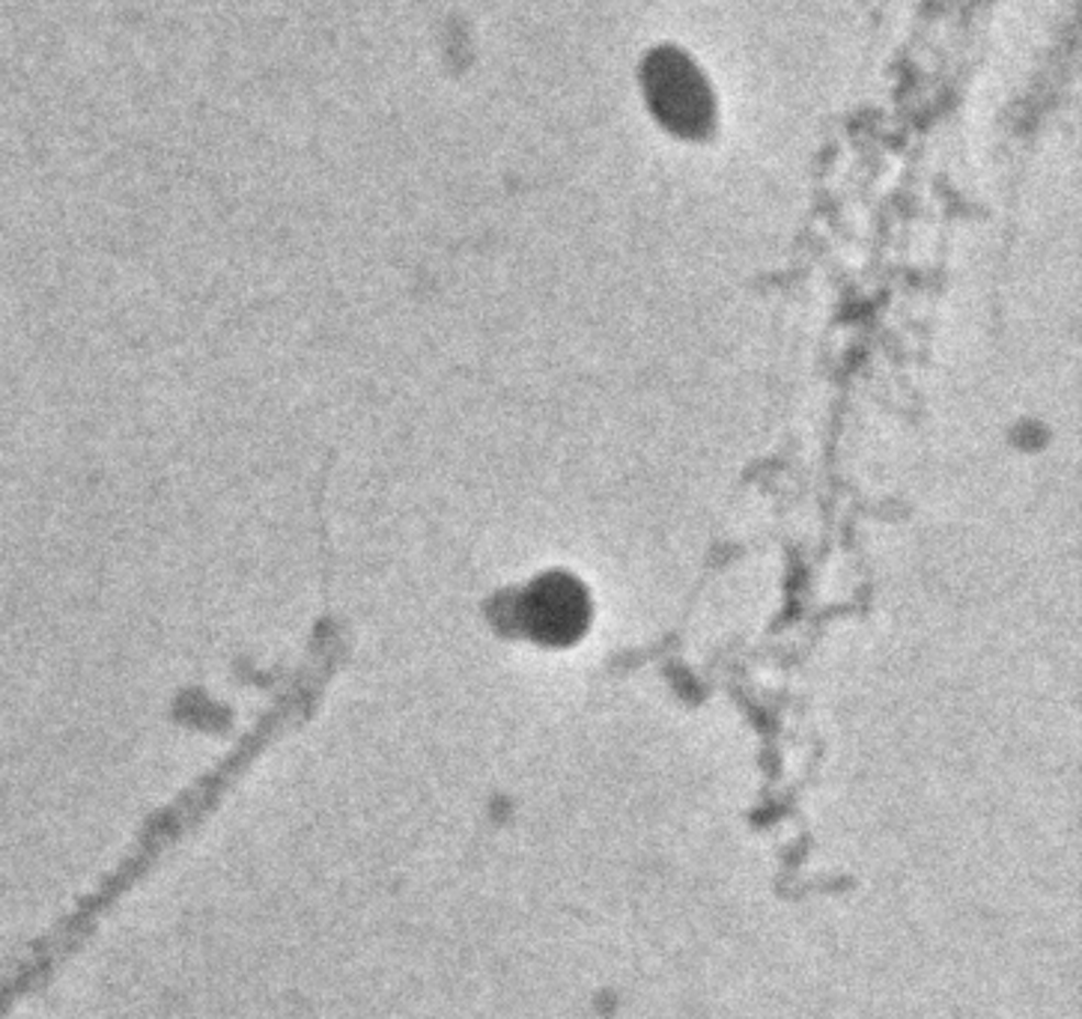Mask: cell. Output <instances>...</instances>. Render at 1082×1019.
<instances>
[{
	"label": "cell",
	"instance_id": "1",
	"mask_svg": "<svg viewBox=\"0 0 1082 1019\" xmlns=\"http://www.w3.org/2000/svg\"><path fill=\"white\" fill-rule=\"evenodd\" d=\"M650 90H654V104L659 114L666 116L671 125H683V128H695L698 120H704V104L707 96L698 87L695 72L689 69L687 63L666 54L662 63L650 66Z\"/></svg>",
	"mask_w": 1082,
	"mask_h": 1019
},
{
	"label": "cell",
	"instance_id": "2",
	"mask_svg": "<svg viewBox=\"0 0 1082 1019\" xmlns=\"http://www.w3.org/2000/svg\"><path fill=\"white\" fill-rule=\"evenodd\" d=\"M528 612L537 614L534 632H540L546 641H558V635H576L588 617V600L572 579L564 582H540L534 587V600Z\"/></svg>",
	"mask_w": 1082,
	"mask_h": 1019
}]
</instances>
